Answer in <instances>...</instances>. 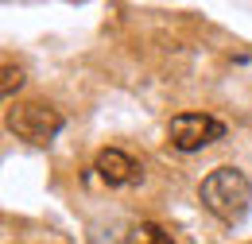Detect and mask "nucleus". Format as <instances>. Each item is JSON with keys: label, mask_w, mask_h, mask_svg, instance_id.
Instances as JSON below:
<instances>
[{"label": "nucleus", "mask_w": 252, "mask_h": 244, "mask_svg": "<svg viewBox=\"0 0 252 244\" xmlns=\"http://www.w3.org/2000/svg\"><path fill=\"white\" fill-rule=\"evenodd\" d=\"M198 198H202V206L218 217V221L237 225V221H245V214L252 210V183H249V175L237 171V167H218V171H210V175L202 179Z\"/></svg>", "instance_id": "nucleus-1"}, {"label": "nucleus", "mask_w": 252, "mask_h": 244, "mask_svg": "<svg viewBox=\"0 0 252 244\" xmlns=\"http://www.w3.org/2000/svg\"><path fill=\"white\" fill-rule=\"evenodd\" d=\"M8 128L28 144H51L63 132V113L43 101H24L8 109Z\"/></svg>", "instance_id": "nucleus-2"}, {"label": "nucleus", "mask_w": 252, "mask_h": 244, "mask_svg": "<svg viewBox=\"0 0 252 244\" xmlns=\"http://www.w3.org/2000/svg\"><path fill=\"white\" fill-rule=\"evenodd\" d=\"M167 136H171V144L179 152H202V148L218 144L225 136V124L218 117H210V113H179L167 124Z\"/></svg>", "instance_id": "nucleus-3"}, {"label": "nucleus", "mask_w": 252, "mask_h": 244, "mask_svg": "<svg viewBox=\"0 0 252 244\" xmlns=\"http://www.w3.org/2000/svg\"><path fill=\"white\" fill-rule=\"evenodd\" d=\"M94 171H97V179L109 183V186H128V183L140 179V163H136L132 155H125L121 148H105V152H97Z\"/></svg>", "instance_id": "nucleus-4"}, {"label": "nucleus", "mask_w": 252, "mask_h": 244, "mask_svg": "<svg viewBox=\"0 0 252 244\" xmlns=\"http://www.w3.org/2000/svg\"><path fill=\"white\" fill-rule=\"evenodd\" d=\"M24 86V66H12V59H4V82H0V93L12 101V93Z\"/></svg>", "instance_id": "nucleus-5"}, {"label": "nucleus", "mask_w": 252, "mask_h": 244, "mask_svg": "<svg viewBox=\"0 0 252 244\" xmlns=\"http://www.w3.org/2000/svg\"><path fill=\"white\" fill-rule=\"evenodd\" d=\"M144 233H148V244H175L171 237H163V229H156V225H148Z\"/></svg>", "instance_id": "nucleus-6"}]
</instances>
